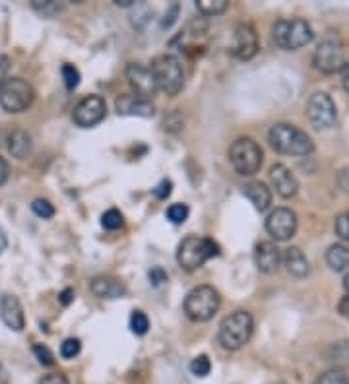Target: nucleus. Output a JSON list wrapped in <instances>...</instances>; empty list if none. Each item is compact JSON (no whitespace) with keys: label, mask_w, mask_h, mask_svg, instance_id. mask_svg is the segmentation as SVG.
Wrapping results in <instances>:
<instances>
[{"label":"nucleus","mask_w":349,"mask_h":384,"mask_svg":"<svg viewBox=\"0 0 349 384\" xmlns=\"http://www.w3.org/2000/svg\"><path fill=\"white\" fill-rule=\"evenodd\" d=\"M268 140L275 151L285 153V156H308L315 150L313 138L308 136L307 132L299 131L297 126L288 123L274 124L268 132Z\"/></svg>","instance_id":"f257e3e1"},{"label":"nucleus","mask_w":349,"mask_h":384,"mask_svg":"<svg viewBox=\"0 0 349 384\" xmlns=\"http://www.w3.org/2000/svg\"><path fill=\"white\" fill-rule=\"evenodd\" d=\"M253 316L247 310H235L231 315H227L219 324L218 338L221 348L229 351L241 350L243 345H247L253 336Z\"/></svg>","instance_id":"f03ea898"},{"label":"nucleus","mask_w":349,"mask_h":384,"mask_svg":"<svg viewBox=\"0 0 349 384\" xmlns=\"http://www.w3.org/2000/svg\"><path fill=\"white\" fill-rule=\"evenodd\" d=\"M219 247L208 237H198V235H191L186 239L181 241L177 248V262L178 266L186 270V272H194L206 264V262L218 256Z\"/></svg>","instance_id":"7ed1b4c3"},{"label":"nucleus","mask_w":349,"mask_h":384,"mask_svg":"<svg viewBox=\"0 0 349 384\" xmlns=\"http://www.w3.org/2000/svg\"><path fill=\"white\" fill-rule=\"evenodd\" d=\"M151 74L158 82V88L167 96H178L185 88V70L177 56L159 55L151 62Z\"/></svg>","instance_id":"20e7f679"},{"label":"nucleus","mask_w":349,"mask_h":384,"mask_svg":"<svg viewBox=\"0 0 349 384\" xmlns=\"http://www.w3.org/2000/svg\"><path fill=\"white\" fill-rule=\"evenodd\" d=\"M221 299L212 286H198L188 291L185 299V313L194 323H208L218 313Z\"/></svg>","instance_id":"39448f33"},{"label":"nucleus","mask_w":349,"mask_h":384,"mask_svg":"<svg viewBox=\"0 0 349 384\" xmlns=\"http://www.w3.org/2000/svg\"><path fill=\"white\" fill-rule=\"evenodd\" d=\"M229 161L233 169L243 177H253L261 171L262 150L253 138H239L229 148Z\"/></svg>","instance_id":"423d86ee"},{"label":"nucleus","mask_w":349,"mask_h":384,"mask_svg":"<svg viewBox=\"0 0 349 384\" xmlns=\"http://www.w3.org/2000/svg\"><path fill=\"white\" fill-rule=\"evenodd\" d=\"M272 37L278 47L285 51H295L313 41V29L305 20H280L274 24Z\"/></svg>","instance_id":"0eeeda50"},{"label":"nucleus","mask_w":349,"mask_h":384,"mask_svg":"<svg viewBox=\"0 0 349 384\" xmlns=\"http://www.w3.org/2000/svg\"><path fill=\"white\" fill-rule=\"evenodd\" d=\"M35 91L24 78H8L0 88V107L6 113H24L31 107Z\"/></svg>","instance_id":"6e6552de"},{"label":"nucleus","mask_w":349,"mask_h":384,"mask_svg":"<svg viewBox=\"0 0 349 384\" xmlns=\"http://www.w3.org/2000/svg\"><path fill=\"white\" fill-rule=\"evenodd\" d=\"M315 66L324 74H334L349 66V47L338 39H326L322 41L313 56Z\"/></svg>","instance_id":"1a4fd4ad"},{"label":"nucleus","mask_w":349,"mask_h":384,"mask_svg":"<svg viewBox=\"0 0 349 384\" xmlns=\"http://www.w3.org/2000/svg\"><path fill=\"white\" fill-rule=\"evenodd\" d=\"M307 118L316 131L332 128L335 124V118H338V111H335L332 97L328 94H324V91L313 94L307 103Z\"/></svg>","instance_id":"9d476101"},{"label":"nucleus","mask_w":349,"mask_h":384,"mask_svg":"<svg viewBox=\"0 0 349 384\" xmlns=\"http://www.w3.org/2000/svg\"><path fill=\"white\" fill-rule=\"evenodd\" d=\"M107 115V105H105V99L99 96H88L84 97L80 103L74 107V113H72V118L78 126L82 128H91L96 126L105 118Z\"/></svg>","instance_id":"9b49d317"},{"label":"nucleus","mask_w":349,"mask_h":384,"mask_svg":"<svg viewBox=\"0 0 349 384\" xmlns=\"http://www.w3.org/2000/svg\"><path fill=\"white\" fill-rule=\"evenodd\" d=\"M126 80L131 84L134 96L142 97V99H148L150 101L151 97L158 94V82L151 74L150 69H146L142 64H136V62H131L126 66Z\"/></svg>","instance_id":"f8f14e48"},{"label":"nucleus","mask_w":349,"mask_h":384,"mask_svg":"<svg viewBox=\"0 0 349 384\" xmlns=\"http://www.w3.org/2000/svg\"><path fill=\"white\" fill-rule=\"evenodd\" d=\"M233 55L241 59V61H248L256 55L258 51V35L256 29L251 24H239L235 31H233L231 47H229Z\"/></svg>","instance_id":"ddd939ff"},{"label":"nucleus","mask_w":349,"mask_h":384,"mask_svg":"<svg viewBox=\"0 0 349 384\" xmlns=\"http://www.w3.org/2000/svg\"><path fill=\"white\" fill-rule=\"evenodd\" d=\"M297 229V216L289 208H275L274 212L268 216L266 231L275 241H288L295 235Z\"/></svg>","instance_id":"4468645a"},{"label":"nucleus","mask_w":349,"mask_h":384,"mask_svg":"<svg viewBox=\"0 0 349 384\" xmlns=\"http://www.w3.org/2000/svg\"><path fill=\"white\" fill-rule=\"evenodd\" d=\"M0 318L8 328L14 330V332L24 330L26 316H24V309H21V303L18 301V297L2 295V299H0Z\"/></svg>","instance_id":"2eb2a0df"},{"label":"nucleus","mask_w":349,"mask_h":384,"mask_svg":"<svg viewBox=\"0 0 349 384\" xmlns=\"http://www.w3.org/2000/svg\"><path fill=\"white\" fill-rule=\"evenodd\" d=\"M254 262L256 268L264 272V274H274L275 270L280 268L281 253L280 248L275 247L272 241H262L254 248Z\"/></svg>","instance_id":"dca6fc26"},{"label":"nucleus","mask_w":349,"mask_h":384,"mask_svg":"<svg viewBox=\"0 0 349 384\" xmlns=\"http://www.w3.org/2000/svg\"><path fill=\"white\" fill-rule=\"evenodd\" d=\"M270 181H272V185L278 191L280 196L283 198H291L297 194L299 191V183H297V178L291 171H289L288 167L283 163H275L272 165V169H270Z\"/></svg>","instance_id":"f3484780"},{"label":"nucleus","mask_w":349,"mask_h":384,"mask_svg":"<svg viewBox=\"0 0 349 384\" xmlns=\"http://www.w3.org/2000/svg\"><path fill=\"white\" fill-rule=\"evenodd\" d=\"M115 107L118 115H131V117H153V113H156L151 101L136 97L134 94L118 97L115 101Z\"/></svg>","instance_id":"a211bd4d"},{"label":"nucleus","mask_w":349,"mask_h":384,"mask_svg":"<svg viewBox=\"0 0 349 384\" xmlns=\"http://www.w3.org/2000/svg\"><path fill=\"white\" fill-rule=\"evenodd\" d=\"M91 291L101 299H118L126 293V288L123 281L113 276H97L91 281Z\"/></svg>","instance_id":"6ab92c4d"},{"label":"nucleus","mask_w":349,"mask_h":384,"mask_svg":"<svg viewBox=\"0 0 349 384\" xmlns=\"http://www.w3.org/2000/svg\"><path fill=\"white\" fill-rule=\"evenodd\" d=\"M245 196L251 200V204H253L258 212H266L270 204H272V192L268 188L264 183H248L245 186Z\"/></svg>","instance_id":"aec40b11"},{"label":"nucleus","mask_w":349,"mask_h":384,"mask_svg":"<svg viewBox=\"0 0 349 384\" xmlns=\"http://www.w3.org/2000/svg\"><path fill=\"white\" fill-rule=\"evenodd\" d=\"M283 262H285V268L288 272L295 278H305L308 274V261L307 256L303 254V251L299 247H291L285 251L283 254Z\"/></svg>","instance_id":"412c9836"},{"label":"nucleus","mask_w":349,"mask_h":384,"mask_svg":"<svg viewBox=\"0 0 349 384\" xmlns=\"http://www.w3.org/2000/svg\"><path fill=\"white\" fill-rule=\"evenodd\" d=\"M8 151L14 156L16 159H26L31 153V136L28 132L16 128L10 136H8Z\"/></svg>","instance_id":"4be33fe9"},{"label":"nucleus","mask_w":349,"mask_h":384,"mask_svg":"<svg viewBox=\"0 0 349 384\" xmlns=\"http://www.w3.org/2000/svg\"><path fill=\"white\" fill-rule=\"evenodd\" d=\"M326 262L334 272H343L349 268V248L345 245H332L326 253Z\"/></svg>","instance_id":"5701e85b"},{"label":"nucleus","mask_w":349,"mask_h":384,"mask_svg":"<svg viewBox=\"0 0 349 384\" xmlns=\"http://www.w3.org/2000/svg\"><path fill=\"white\" fill-rule=\"evenodd\" d=\"M196 8L204 16H219L229 8V2L227 0H198Z\"/></svg>","instance_id":"b1692460"},{"label":"nucleus","mask_w":349,"mask_h":384,"mask_svg":"<svg viewBox=\"0 0 349 384\" xmlns=\"http://www.w3.org/2000/svg\"><path fill=\"white\" fill-rule=\"evenodd\" d=\"M330 359L338 365V369L349 367V342L335 343L330 351Z\"/></svg>","instance_id":"393cba45"},{"label":"nucleus","mask_w":349,"mask_h":384,"mask_svg":"<svg viewBox=\"0 0 349 384\" xmlns=\"http://www.w3.org/2000/svg\"><path fill=\"white\" fill-rule=\"evenodd\" d=\"M150 328V320L142 310H134L131 315V330L136 336H144L146 332Z\"/></svg>","instance_id":"a878e982"},{"label":"nucleus","mask_w":349,"mask_h":384,"mask_svg":"<svg viewBox=\"0 0 349 384\" xmlns=\"http://www.w3.org/2000/svg\"><path fill=\"white\" fill-rule=\"evenodd\" d=\"M315 384H349V378L342 369H332L316 378Z\"/></svg>","instance_id":"bb28decb"},{"label":"nucleus","mask_w":349,"mask_h":384,"mask_svg":"<svg viewBox=\"0 0 349 384\" xmlns=\"http://www.w3.org/2000/svg\"><path fill=\"white\" fill-rule=\"evenodd\" d=\"M191 370L194 377H200V378L208 377V375H210V370H212V363H210L208 355L194 357L191 363Z\"/></svg>","instance_id":"cd10ccee"},{"label":"nucleus","mask_w":349,"mask_h":384,"mask_svg":"<svg viewBox=\"0 0 349 384\" xmlns=\"http://www.w3.org/2000/svg\"><path fill=\"white\" fill-rule=\"evenodd\" d=\"M101 226L109 231H115L118 227L123 226V213L118 210H107V212L101 216Z\"/></svg>","instance_id":"c85d7f7f"},{"label":"nucleus","mask_w":349,"mask_h":384,"mask_svg":"<svg viewBox=\"0 0 349 384\" xmlns=\"http://www.w3.org/2000/svg\"><path fill=\"white\" fill-rule=\"evenodd\" d=\"M188 206L186 204H173V206L167 208V218H169V221H173V223H185L186 218H188Z\"/></svg>","instance_id":"c756f323"},{"label":"nucleus","mask_w":349,"mask_h":384,"mask_svg":"<svg viewBox=\"0 0 349 384\" xmlns=\"http://www.w3.org/2000/svg\"><path fill=\"white\" fill-rule=\"evenodd\" d=\"M31 210H34L35 216H39V218H43V220H49V218H53V216H55V208H53V204H51L49 200H43V198L34 200Z\"/></svg>","instance_id":"7c9ffc66"},{"label":"nucleus","mask_w":349,"mask_h":384,"mask_svg":"<svg viewBox=\"0 0 349 384\" xmlns=\"http://www.w3.org/2000/svg\"><path fill=\"white\" fill-rule=\"evenodd\" d=\"M80 350H82V343H80V340L78 338H69V340H64L61 345V355L64 357V359H74L78 353H80Z\"/></svg>","instance_id":"2f4dec72"},{"label":"nucleus","mask_w":349,"mask_h":384,"mask_svg":"<svg viewBox=\"0 0 349 384\" xmlns=\"http://www.w3.org/2000/svg\"><path fill=\"white\" fill-rule=\"evenodd\" d=\"M34 8L39 14L51 18V16H55L56 12H61L62 6L53 2V0H34Z\"/></svg>","instance_id":"473e14b6"},{"label":"nucleus","mask_w":349,"mask_h":384,"mask_svg":"<svg viewBox=\"0 0 349 384\" xmlns=\"http://www.w3.org/2000/svg\"><path fill=\"white\" fill-rule=\"evenodd\" d=\"M34 353L37 357V361L45 367H51V365H55V355H53V351L49 350L47 345H43V343H35L34 345Z\"/></svg>","instance_id":"72a5a7b5"},{"label":"nucleus","mask_w":349,"mask_h":384,"mask_svg":"<svg viewBox=\"0 0 349 384\" xmlns=\"http://www.w3.org/2000/svg\"><path fill=\"white\" fill-rule=\"evenodd\" d=\"M62 78H64V84H66L69 89H74L80 84V72H78L74 64H64L62 66Z\"/></svg>","instance_id":"f704fd0d"},{"label":"nucleus","mask_w":349,"mask_h":384,"mask_svg":"<svg viewBox=\"0 0 349 384\" xmlns=\"http://www.w3.org/2000/svg\"><path fill=\"white\" fill-rule=\"evenodd\" d=\"M335 233L343 241H349V212H343L335 220Z\"/></svg>","instance_id":"c9c22d12"},{"label":"nucleus","mask_w":349,"mask_h":384,"mask_svg":"<svg viewBox=\"0 0 349 384\" xmlns=\"http://www.w3.org/2000/svg\"><path fill=\"white\" fill-rule=\"evenodd\" d=\"M39 384H70L64 373H49L39 380Z\"/></svg>","instance_id":"e433bc0d"},{"label":"nucleus","mask_w":349,"mask_h":384,"mask_svg":"<svg viewBox=\"0 0 349 384\" xmlns=\"http://www.w3.org/2000/svg\"><path fill=\"white\" fill-rule=\"evenodd\" d=\"M171 181H161L156 188H153V194L158 196V198H167L169 194H171Z\"/></svg>","instance_id":"4c0bfd02"},{"label":"nucleus","mask_w":349,"mask_h":384,"mask_svg":"<svg viewBox=\"0 0 349 384\" xmlns=\"http://www.w3.org/2000/svg\"><path fill=\"white\" fill-rule=\"evenodd\" d=\"M8 70H10V59L6 55H0V88L8 80Z\"/></svg>","instance_id":"58836bf2"},{"label":"nucleus","mask_w":349,"mask_h":384,"mask_svg":"<svg viewBox=\"0 0 349 384\" xmlns=\"http://www.w3.org/2000/svg\"><path fill=\"white\" fill-rule=\"evenodd\" d=\"M150 280L153 286H161L163 281H167V274L163 272V268H153L150 272Z\"/></svg>","instance_id":"ea45409f"},{"label":"nucleus","mask_w":349,"mask_h":384,"mask_svg":"<svg viewBox=\"0 0 349 384\" xmlns=\"http://www.w3.org/2000/svg\"><path fill=\"white\" fill-rule=\"evenodd\" d=\"M8 175H10V167H8L6 159H4V158H0V186H2V185H6Z\"/></svg>","instance_id":"a19ab883"},{"label":"nucleus","mask_w":349,"mask_h":384,"mask_svg":"<svg viewBox=\"0 0 349 384\" xmlns=\"http://www.w3.org/2000/svg\"><path fill=\"white\" fill-rule=\"evenodd\" d=\"M338 310H340V315H342L343 318H349V295L340 299V303H338Z\"/></svg>","instance_id":"79ce46f5"},{"label":"nucleus","mask_w":349,"mask_h":384,"mask_svg":"<svg viewBox=\"0 0 349 384\" xmlns=\"http://www.w3.org/2000/svg\"><path fill=\"white\" fill-rule=\"evenodd\" d=\"M59 299H61L62 305H70V301L74 299V291L72 289H64L61 295H59Z\"/></svg>","instance_id":"37998d69"},{"label":"nucleus","mask_w":349,"mask_h":384,"mask_svg":"<svg viewBox=\"0 0 349 384\" xmlns=\"http://www.w3.org/2000/svg\"><path fill=\"white\" fill-rule=\"evenodd\" d=\"M8 245V239H6V233H4V229L0 227V254H2V251L6 248Z\"/></svg>","instance_id":"c03bdc74"},{"label":"nucleus","mask_w":349,"mask_h":384,"mask_svg":"<svg viewBox=\"0 0 349 384\" xmlns=\"http://www.w3.org/2000/svg\"><path fill=\"white\" fill-rule=\"evenodd\" d=\"M343 88H345V91H349V66L343 70Z\"/></svg>","instance_id":"a18cd8bd"},{"label":"nucleus","mask_w":349,"mask_h":384,"mask_svg":"<svg viewBox=\"0 0 349 384\" xmlns=\"http://www.w3.org/2000/svg\"><path fill=\"white\" fill-rule=\"evenodd\" d=\"M343 288H345V291H348L349 295V274L345 276V280H343Z\"/></svg>","instance_id":"49530a36"}]
</instances>
